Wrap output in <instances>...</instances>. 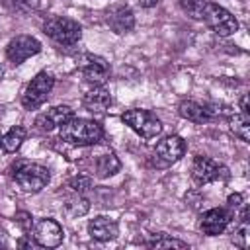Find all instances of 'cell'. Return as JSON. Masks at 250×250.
Returning <instances> with one entry per match:
<instances>
[{"label": "cell", "mask_w": 250, "mask_h": 250, "mask_svg": "<svg viewBox=\"0 0 250 250\" xmlns=\"http://www.w3.org/2000/svg\"><path fill=\"white\" fill-rule=\"evenodd\" d=\"M41 51V43L33 35H16L6 45V59L12 64H21L29 57L37 55Z\"/></svg>", "instance_id": "10"}, {"label": "cell", "mask_w": 250, "mask_h": 250, "mask_svg": "<svg viewBox=\"0 0 250 250\" xmlns=\"http://www.w3.org/2000/svg\"><path fill=\"white\" fill-rule=\"evenodd\" d=\"M121 121L145 141L156 139L162 133V121L156 117V113L148 109H141V107L127 109L121 113Z\"/></svg>", "instance_id": "3"}, {"label": "cell", "mask_w": 250, "mask_h": 250, "mask_svg": "<svg viewBox=\"0 0 250 250\" xmlns=\"http://www.w3.org/2000/svg\"><path fill=\"white\" fill-rule=\"evenodd\" d=\"M82 76L92 86H104L109 80V64L104 57L98 55H84L80 62Z\"/></svg>", "instance_id": "11"}, {"label": "cell", "mask_w": 250, "mask_h": 250, "mask_svg": "<svg viewBox=\"0 0 250 250\" xmlns=\"http://www.w3.org/2000/svg\"><path fill=\"white\" fill-rule=\"evenodd\" d=\"M0 146H2V133H0Z\"/></svg>", "instance_id": "33"}, {"label": "cell", "mask_w": 250, "mask_h": 250, "mask_svg": "<svg viewBox=\"0 0 250 250\" xmlns=\"http://www.w3.org/2000/svg\"><path fill=\"white\" fill-rule=\"evenodd\" d=\"M180 2V8L193 20H201V12H203V6L207 0H178Z\"/></svg>", "instance_id": "25"}, {"label": "cell", "mask_w": 250, "mask_h": 250, "mask_svg": "<svg viewBox=\"0 0 250 250\" xmlns=\"http://www.w3.org/2000/svg\"><path fill=\"white\" fill-rule=\"evenodd\" d=\"M14 221H16V225H18L27 236H31V229H33V217H31V213H27V211H18V213L14 215Z\"/></svg>", "instance_id": "27"}, {"label": "cell", "mask_w": 250, "mask_h": 250, "mask_svg": "<svg viewBox=\"0 0 250 250\" xmlns=\"http://www.w3.org/2000/svg\"><path fill=\"white\" fill-rule=\"evenodd\" d=\"M145 246H148V248H189L188 242H184L180 238L166 236V234H160V236H154V238L146 240Z\"/></svg>", "instance_id": "23"}, {"label": "cell", "mask_w": 250, "mask_h": 250, "mask_svg": "<svg viewBox=\"0 0 250 250\" xmlns=\"http://www.w3.org/2000/svg\"><path fill=\"white\" fill-rule=\"evenodd\" d=\"M23 141H25V129L21 125H14L6 135H2V148L12 154V152L20 150Z\"/></svg>", "instance_id": "21"}, {"label": "cell", "mask_w": 250, "mask_h": 250, "mask_svg": "<svg viewBox=\"0 0 250 250\" xmlns=\"http://www.w3.org/2000/svg\"><path fill=\"white\" fill-rule=\"evenodd\" d=\"M8 174L12 178V182L25 193H37L41 191L49 180H51V172L49 168L37 164V162H31V160H25V158H16L10 168H8Z\"/></svg>", "instance_id": "1"}, {"label": "cell", "mask_w": 250, "mask_h": 250, "mask_svg": "<svg viewBox=\"0 0 250 250\" xmlns=\"http://www.w3.org/2000/svg\"><path fill=\"white\" fill-rule=\"evenodd\" d=\"M4 72H6V70H4V66H2V64H0V78H2V76H4Z\"/></svg>", "instance_id": "31"}, {"label": "cell", "mask_w": 250, "mask_h": 250, "mask_svg": "<svg viewBox=\"0 0 250 250\" xmlns=\"http://www.w3.org/2000/svg\"><path fill=\"white\" fill-rule=\"evenodd\" d=\"M105 23L109 25V29L117 35H123V33H129L133 27H135V14L129 6H123V4H115V6H109L107 12H105Z\"/></svg>", "instance_id": "13"}, {"label": "cell", "mask_w": 250, "mask_h": 250, "mask_svg": "<svg viewBox=\"0 0 250 250\" xmlns=\"http://www.w3.org/2000/svg\"><path fill=\"white\" fill-rule=\"evenodd\" d=\"M201 20L207 23V27L221 35V37H229L234 31H238V21L236 18L223 6H219L217 2H205L203 12H201Z\"/></svg>", "instance_id": "5"}, {"label": "cell", "mask_w": 250, "mask_h": 250, "mask_svg": "<svg viewBox=\"0 0 250 250\" xmlns=\"http://www.w3.org/2000/svg\"><path fill=\"white\" fill-rule=\"evenodd\" d=\"M0 248H4V242H2V240H0Z\"/></svg>", "instance_id": "32"}, {"label": "cell", "mask_w": 250, "mask_h": 250, "mask_svg": "<svg viewBox=\"0 0 250 250\" xmlns=\"http://www.w3.org/2000/svg\"><path fill=\"white\" fill-rule=\"evenodd\" d=\"M248 236H250V209L244 205L240 215H238V221L234 223V230H232L230 240L238 248H246L248 246Z\"/></svg>", "instance_id": "19"}, {"label": "cell", "mask_w": 250, "mask_h": 250, "mask_svg": "<svg viewBox=\"0 0 250 250\" xmlns=\"http://www.w3.org/2000/svg\"><path fill=\"white\" fill-rule=\"evenodd\" d=\"M82 105L90 111V113H104L109 105H111V94L107 88L104 86H94L92 90H88L82 98Z\"/></svg>", "instance_id": "17"}, {"label": "cell", "mask_w": 250, "mask_h": 250, "mask_svg": "<svg viewBox=\"0 0 250 250\" xmlns=\"http://www.w3.org/2000/svg\"><path fill=\"white\" fill-rule=\"evenodd\" d=\"M186 154V141L180 135H168L154 146V158L160 166H170Z\"/></svg>", "instance_id": "12"}, {"label": "cell", "mask_w": 250, "mask_h": 250, "mask_svg": "<svg viewBox=\"0 0 250 250\" xmlns=\"http://www.w3.org/2000/svg\"><path fill=\"white\" fill-rule=\"evenodd\" d=\"M68 188H70L74 193L84 195V193H88V191L94 188V180H92L90 176H86V174H76V176H72V178L68 180Z\"/></svg>", "instance_id": "24"}, {"label": "cell", "mask_w": 250, "mask_h": 250, "mask_svg": "<svg viewBox=\"0 0 250 250\" xmlns=\"http://www.w3.org/2000/svg\"><path fill=\"white\" fill-rule=\"evenodd\" d=\"M232 221V211L229 207H213L199 215V230L207 236H217L227 230Z\"/></svg>", "instance_id": "9"}, {"label": "cell", "mask_w": 250, "mask_h": 250, "mask_svg": "<svg viewBox=\"0 0 250 250\" xmlns=\"http://www.w3.org/2000/svg\"><path fill=\"white\" fill-rule=\"evenodd\" d=\"M59 129L61 141L72 146H92L104 139V127L94 119L70 117Z\"/></svg>", "instance_id": "2"}, {"label": "cell", "mask_w": 250, "mask_h": 250, "mask_svg": "<svg viewBox=\"0 0 250 250\" xmlns=\"http://www.w3.org/2000/svg\"><path fill=\"white\" fill-rule=\"evenodd\" d=\"M70 117H74V111L70 105H55L35 117V129L49 133V131L61 127L62 123H66Z\"/></svg>", "instance_id": "14"}, {"label": "cell", "mask_w": 250, "mask_h": 250, "mask_svg": "<svg viewBox=\"0 0 250 250\" xmlns=\"http://www.w3.org/2000/svg\"><path fill=\"white\" fill-rule=\"evenodd\" d=\"M242 205V195L240 193H230L229 199H227V207L232 211V209H238Z\"/></svg>", "instance_id": "28"}, {"label": "cell", "mask_w": 250, "mask_h": 250, "mask_svg": "<svg viewBox=\"0 0 250 250\" xmlns=\"http://www.w3.org/2000/svg\"><path fill=\"white\" fill-rule=\"evenodd\" d=\"M88 232L94 240L98 242H107V240H113L117 238L119 234V225L115 219L111 217H105V215H98L94 219H90L88 223Z\"/></svg>", "instance_id": "15"}, {"label": "cell", "mask_w": 250, "mask_h": 250, "mask_svg": "<svg viewBox=\"0 0 250 250\" xmlns=\"http://www.w3.org/2000/svg\"><path fill=\"white\" fill-rule=\"evenodd\" d=\"M31 238L37 242V246L43 248H57L62 244L64 240V230L62 227L51 219V217H41L37 221H33V229H31Z\"/></svg>", "instance_id": "8"}, {"label": "cell", "mask_w": 250, "mask_h": 250, "mask_svg": "<svg viewBox=\"0 0 250 250\" xmlns=\"http://www.w3.org/2000/svg\"><path fill=\"white\" fill-rule=\"evenodd\" d=\"M0 2L12 14H29L31 12V4L27 0H0Z\"/></svg>", "instance_id": "26"}, {"label": "cell", "mask_w": 250, "mask_h": 250, "mask_svg": "<svg viewBox=\"0 0 250 250\" xmlns=\"http://www.w3.org/2000/svg\"><path fill=\"white\" fill-rule=\"evenodd\" d=\"M43 33L59 45H74L82 37V25L64 16H51L43 21Z\"/></svg>", "instance_id": "4"}, {"label": "cell", "mask_w": 250, "mask_h": 250, "mask_svg": "<svg viewBox=\"0 0 250 250\" xmlns=\"http://www.w3.org/2000/svg\"><path fill=\"white\" fill-rule=\"evenodd\" d=\"M238 105H240V113L250 115V109H248V94H242V98H240Z\"/></svg>", "instance_id": "29"}, {"label": "cell", "mask_w": 250, "mask_h": 250, "mask_svg": "<svg viewBox=\"0 0 250 250\" xmlns=\"http://www.w3.org/2000/svg\"><path fill=\"white\" fill-rule=\"evenodd\" d=\"M178 115L191 121V123H209V121H215L213 113L209 111V107L205 104H197L193 100H182L178 104Z\"/></svg>", "instance_id": "16"}, {"label": "cell", "mask_w": 250, "mask_h": 250, "mask_svg": "<svg viewBox=\"0 0 250 250\" xmlns=\"http://www.w3.org/2000/svg\"><path fill=\"white\" fill-rule=\"evenodd\" d=\"M92 166H94V174L98 178H109V176L119 172L121 162H119V158L113 152H102V154H98L94 158Z\"/></svg>", "instance_id": "18"}, {"label": "cell", "mask_w": 250, "mask_h": 250, "mask_svg": "<svg viewBox=\"0 0 250 250\" xmlns=\"http://www.w3.org/2000/svg\"><path fill=\"white\" fill-rule=\"evenodd\" d=\"M53 86H55V78H53L49 72H39V74H35V76L27 82V86H25V90H23V94H21V105H23L25 109H37V107L43 105L45 100L49 98Z\"/></svg>", "instance_id": "7"}, {"label": "cell", "mask_w": 250, "mask_h": 250, "mask_svg": "<svg viewBox=\"0 0 250 250\" xmlns=\"http://www.w3.org/2000/svg\"><path fill=\"white\" fill-rule=\"evenodd\" d=\"M62 209H64V213H66L68 217H80V215L88 213V209H90V201H88L84 195L74 193L72 197L66 199V203L62 205Z\"/></svg>", "instance_id": "22"}, {"label": "cell", "mask_w": 250, "mask_h": 250, "mask_svg": "<svg viewBox=\"0 0 250 250\" xmlns=\"http://www.w3.org/2000/svg\"><path fill=\"white\" fill-rule=\"evenodd\" d=\"M160 0H139V6L141 8H154Z\"/></svg>", "instance_id": "30"}, {"label": "cell", "mask_w": 250, "mask_h": 250, "mask_svg": "<svg viewBox=\"0 0 250 250\" xmlns=\"http://www.w3.org/2000/svg\"><path fill=\"white\" fill-rule=\"evenodd\" d=\"M229 178V168L225 164H221L215 158L209 156H195L191 162V180L197 186H207L213 182H221Z\"/></svg>", "instance_id": "6"}, {"label": "cell", "mask_w": 250, "mask_h": 250, "mask_svg": "<svg viewBox=\"0 0 250 250\" xmlns=\"http://www.w3.org/2000/svg\"><path fill=\"white\" fill-rule=\"evenodd\" d=\"M229 125L230 131L244 143H250V115L246 113H230L229 115Z\"/></svg>", "instance_id": "20"}]
</instances>
